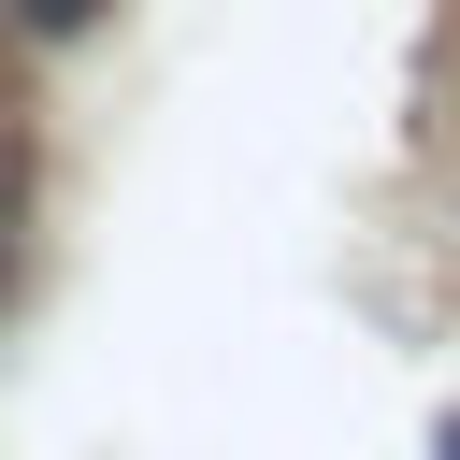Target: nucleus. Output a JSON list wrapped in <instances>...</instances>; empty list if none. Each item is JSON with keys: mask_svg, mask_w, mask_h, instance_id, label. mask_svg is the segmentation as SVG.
<instances>
[{"mask_svg": "<svg viewBox=\"0 0 460 460\" xmlns=\"http://www.w3.org/2000/svg\"><path fill=\"white\" fill-rule=\"evenodd\" d=\"M86 14H101V0H14V29H43V43H72Z\"/></svg>", "mask_w": 460, "mask_h": 460, "instance_id": "f257e3e1", "label": "nucleus"}]
</instances>
